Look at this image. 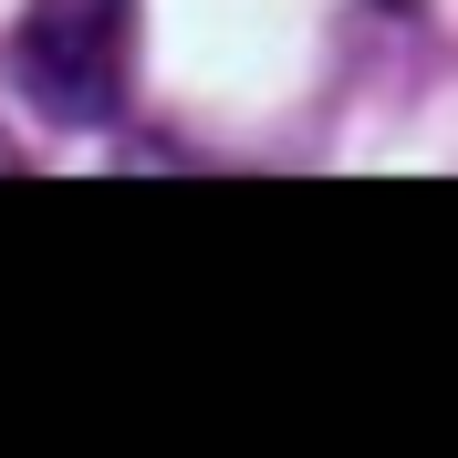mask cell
Wrapping results in <instances>:
<instances>
[{
	"mask_svg": "<svg viewBox=\"0 0 458 458\" xmlns=\"http://www.w3.org/2000/svg\"><path fill=\"white\" fill-rule=\"evenodd\" d=\"M136 73V0H31L11 31V94L42 125H105Z\"/></svg>",
	"mask_w": 458,
	"mask_h": 458,
	"instance_id": "cell-1",
	"label": "cell"
}]
</instances>
